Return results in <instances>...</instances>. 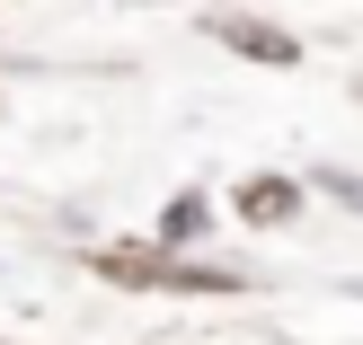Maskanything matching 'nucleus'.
<instances>
[{
	"mask_svg": "<svg viewBox=\"0 0 363 345\" xmlns=\"http://www.w3.org/2000/svg\"><path fill=\"white\" fill-rule=\"evenodd\" d=\"M240 213H248V222H293L301 195L284 186V177H248V186H240Z\"/></svg>",
	"mask_w": 363,
	"mask_h": 345,
	"instance_id": "f257e3e1",
	"label": "nucleus"
},
{
	"mask_svg": "<svg viewBox=\"0 0 363 345\" xmlns=\"http://www.w3.org/2000/svg\"><path fill=\"white\" fill-rule=\"evenodd\" d=\"M204 222H213V213H204V195H177V204L160 213V239H195Z\"/></svg>",
	"mask_w": 363,
	"mask_h": 345,
	"instance_id": "f03ea898",
	"label": "nucleus"
},
{
	"mask_svg": "<svg viewBox=\"0 0 363 345\" xmlns=\"http://www.w3.org/2000/svg\"><path fill=\"white\" fill-rule=\"evenodd\" d=\"M319 186H328V195H346V204L363 213V177H346V169H319Z\"/></svg>",
	"mask_w": 363,
	"mask_h": 345,
	"instance_id": "7ed1b4c3",
	"label": "nucleus"
}]
</instances>
